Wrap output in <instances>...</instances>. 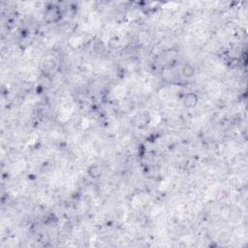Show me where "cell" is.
I'll return each mask as SVG.
<instances>
[{"label": "cell", "mask_w": 248, "mask_h": 248, "mask_svg": "<svg viewBox=\"0 0 248 248\" xmlns=\"http://www.w3.org/2000/svg\"><path fill=\"white\" fill-rule=\"evenodd\" d=\"M197 103V96L195 94H188L185 97V105L188 107H193Z\"/></svg>", "instance_id": "cell-2"}, {"label": "cell", "mask_w": 248, "mask_h": 248, "mask_svg": "<svg viewBox=\"0 0 248 248\" xmlns=\"http://www.w3.org/2000/svg\"><path fill=\"white\" fill-rule=\"evenodd\" d=\"M181 74L185 78H192L194 76V74H195V69L189 64H185L181 68Z\"/></svg>", "instance_id": "cell-1"}, {"label": "cell", "mask_w": 248, "mask_h": 248, "mask_svg": "<svg viewBox=\"0 0 248 248\" xmlns=\"http://www.w3.org/2000/svg\"><path fill=\"white\" fill-rule=\"evenodd\" d=\"M44 67L47 70H53V69L55 67V61L53 59H48L44 62Z\"/></svg>", "instance_id": "cell-4"}, {"label": "cell", "mask_w": 248, "mask_h": 248, "mask_svg": "<svg viewBox=\"0 0 248 248\" xmlns=\"http://www.w3.org/2000/svg\"><path fill=\"white\" fill-rule=\"evenodd\" d=\"M88 174L90 175L91 177H98V176H100L101 175V171H100V169H99L97 166H91L90 168H89V170H88Z\"/></svg>", "instance_id": "cell-3"}]
</instances>
